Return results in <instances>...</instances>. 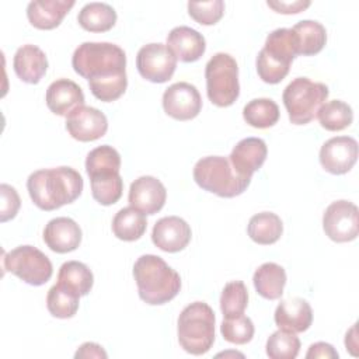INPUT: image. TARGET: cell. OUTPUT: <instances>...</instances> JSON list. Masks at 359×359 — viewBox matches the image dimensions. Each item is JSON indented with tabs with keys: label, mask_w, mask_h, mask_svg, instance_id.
<instances>
[{
	"label": "cell",
	"mask_w": 359,
	"mask_h": 359,
	"mask_svg": "<svg viewBox=\"0 0 359 359\" xmlns=\"http://www.w3.org/2000/svg\"><path fill=\"white\" fill-rule=\"evenodd\" d=\"M43 241L55 252L74 251L81 243V229L70 217H55L43 229Z\"/></svg>",
	"instance_id": "d6986e66"
},
{
	"label": "cell",
	"mask_w": 359,
	"mask_h": 359,
	"mask_svg": "<svg viewBox=\"0 0 359 359\" xmlns=\"http://www.w3.org/2000/svg\"><path fill=\"white\" fill-rule=\"evenodd\" d=\"M90 181H91L93 198L100 205H104V206L114 205L122 196L123 181L119 172L95 175V177H91Z\"/></svg>",
	"instance_id": "d6a6232c"
},
{
	"label": "cell",
	"mask_w": 359,
	"mask_h": 359,
	"mask_svg": "<svg viewBox=\"0 0 359 359\" xmlns=\"http://www.w3.org/2000/svg\"><path fill=\"white\" fill-rule=\"evenodd\" d=\"M3 266L22 282L32 286L46 283L53 273L50 259L32 245H20L4 254Z\"/></svg>",
	"instance_id": "9c48e42d"
},
{
	"label": "cell",
	"mask_w": 359,
	"mask_h": 359,
	"mask_svg": "<svg viewBox=\"0 0 359 359\" xmlns=\"http://www.w3.org/2000/svg\"><path fill=\"white\" fill-rule=\"evenodd\" d=\"M266 143L259 137H245L231 150L229 161L233 170L245 178H251L266 160Z\"/></svg>",
	"instance_id": "e0dca14e"
},
{
	"label": "cell",
	"mask_w": 359,
	"mask_h": 359,
	"mask_svg": "<svg viewBox=\"0 0 359 359\" xmlns=\"http://www.w3.org/2000/svg\"><path fill=\"white\" fill-rule=\"evenodd\" d=\"M283 231L280 217L272 212H261L254 215L247 226V233L252 241L262 245L276 243Z\"/></svg>",
	"instance_id": "83f0119b"
},
{
	"label": "cell",
	"mask_w": 359,
	"mask_h": 359,
	"mask_svg": "<svg viewBox=\"0 0 359 359\" xmlns=\"http://www.w3.org/2000/svg\"><path fill=\"white\" fill-rule=\"evenodd\" d=\"M0 195H1V206H0V222L4 223L13 217H15L21 201L18 196V192L14 187L8 184L0 185Z\"/></svg>",
	"instance_id": "f35d334b"
},
{
	"label": "cell",
	"mask_w": 359,
	"mask_h": 359,
	"mask_svg": "<svg viewBox=\"0 0 359 359\" xmlns=\"http://www.w3.org/2000/svg\"><path fill=\"white\" fill-rule=\"evenodd\" d=\"M73 6L74 0H34L27 6V17L38 29H53Z\"/></svg>",
	"instance_id": "603a6c76"
},
{
	"label": "cell",
	"mask_w": 359,
	"mask_h": 359,
	"mask_svg": "<svg viewBox=\"0 0 359 359\" xmlns=\"http://www.w3.org/2000/svg\"><path fill=\"white\" fill-rule=\"evenodd\" d=\"M297 55V42L292 28H278L268 34L264 48L257 56V73L268 84L282 81Z\"/></svg>",
	"instance_id": "277c9868"
},
{
	"label": "cell",
	"mask_w": 359,
	"mask_h": 359,
	"mask_svg": "<svg viewBox=\"0 0 359 359\" xmlns=\"http://www.w3.org/2000/svg\"><path fill=\"white\" fill-rule=\"evenodd\" d=\"M83 185L80 172L66 165L34 171L27 180L29 198L48 212L74 202L81 195Z\"/></svg>",
	"instance_id": "7a4b0ae2"
},
{
	"label": "cell",
	"mask_w": 359,
	"mask_h": 359,
	"mask_svg": "<svg viewBox=\"0 0 359 359\" xmlns=\"http://www.w3.org/2000/svg\"><path fill=\"white\" fill-rule=\"evenodd\" d=\"M94 283V276L90 268L79 261L65 262L57 273V285L73 292L79 297L88 294Z\"/></svg>",
	"instance_id": "d4e9b609"
},
{
	"label": "cell",
	"mask_w": 359,
	"mask_h": 359,
	"mask_svg": "<svg viewBox=\"0 0 359 359\" xmlns=\"http://www.w3.org/2000/svg\"><path fill=\"white\" fill-rule=\"evenodd\" d=\"M133 276L139 297L151 306L168 303L181 289L180 273L158 255L139 257L133 265Z\"/></svg>",
	"instance_id": "3957f363"
},
{
	"label": "cell",
	"mask_w": 359,
	"mask_h": 359,
	"mask_svg": "<svg viewBox=\"0 0 359 359\" xmlns=\"http://www.w3.org/2000/svg\"><path fill=\"white\" fill-rule=\"evenodd\" d=\"M206 94L212 104L230 107L240 95L238 66L236 59L224 52L213 55L205 66Z\"/></svg>",
	"instance_id": "ba28073f"
},
{
	"label": "cell",
	"mask_w": 359,
	"mask_h": 359,
	"mask_svg": "<svg viewBox=\"0 0 359 359\" xmlns=\"http://www.w3.org/2000/svg\"><path fill=\"white\" fill-rule=\"evenodd\" d=\"M252 282L259 296L268 300H276L283 293V287L286 285V272L275 262H265L254 272Z\"/></svg>",
	"instance_id": "cb8c5ba5"
},
{
	"label": "cell",
	"mask_w": 359,
	"mask_h": 359,
	"mask_svg": "<svg viewBox=\"0 0 359 359\" xmlns=\"http://www.w3.org/2000/svg\"><path fill=\"white\" fill-rule=\"evenodd\" d=\"M220 332L227 342L244 345L254 337V324L251 318L244 314L224 317L220 325Z\"/></svg>",
	"instance_id": "8d00e7d4"
},
{
	"label": "cell",
	"mask_w": 359,
	"mask_h": 359,
	"mask_svg": "<svg viewBox=\"0 0 359 359\" xmlns=\"http://www.w3.org/2000/svg\"><path fill=\"white\" fill-rule=\"evenodd\" d=\"M146 227L147 222L144 213L133 206L121 209L112 220L114 234L123 241L139 240L144 234Z\"/></svg>",
	"instance_id": "f1b7e54d"
},
{
	"label": "cell",
	"mask_w": 359,
	"mask_h": 359,
	"mask_svg": "<svg viewBox=\"0 0 359 359\" xmlns=\"http://www.w3.org/2000/svg\"><path fill=\"white\" fill-rule=\"evenodd\" d=\"M273 318L279 330L303 332L309 330L313 323V310L304 299L292 297L287 300H282L278 304Z\"/></svg>",
	"instance_id": "ffe728a7"
},
{
	"label": "cell",
	"mask_w": 359,
	"mask_h": 359,
	"mask_svg": "<svg viewBox=\"0 0 359 359\" xmlns=\"http://www.w3.org/2000/svg\"><path fill=\"white\" fill-rule=\"evenodd\" d=\"M358 160V142L351 136L328 139L320 149V163L334 175L348 172Z\"/></svg>",
	"instance_id": "4fadbf2b"
},
{
	"label": "cell",
	"mask_w": 359,
	"mask_h": 359,
	"mask_svg": "<svg viewBox=\"0 0 359 359\" xmlns=\"http://www.w3.org/2000/svg\"><path fill=\"white\" fill-rule=\"evenodd\" d=\"M167 198L165 187L160 180L151 175H143L135 180L129 188V203L135 209L154 215L163 209Z\"/></svg>",
	"instance_id": "9a60e30c"
},
{
	"label": "cell",
	"mask_w": 359,
	"mask_h": 359,
	"mask_svg": "<svg viewBox=\"0 0 359 359\" xmlns=\"http://www.w3.org/2000/svg\"><path fill=\"white\" fill-rule=\"evenodd\" d=\"M191 227L189 224L178 216L161 217L156 222L151 240L156 247L165 252H178L184 250L191 241Z\"/></svg>",
	"instance_id": "2e32d148"
},
{
	"label": "cell",
	"mask_w": 359,
	"mask_h": 359,
	"mask_svg": "<svg viewBox=\"0 0 359 359\" xmlns=\"http://www.w3.org/2000/svg\"><path fill=\"white\" fill-rule=\"evenodd\" d=\"M81 28L90 32L109 31L116 22V11L107 3H87L81 7L77 15Z\"/></svg>",
	"instance_id": "484cf974"
},
{
	"label": "cell",
	"mask_w": 359,
	"mask_h": 359,
	"mask_svg": "<svg viewBox=\"0 0 359 359\" xmlns=\"http://www.w3.org/2000/svg\"><path fill=\"white\" fill-rule=\"evenodd\" d=\"M167 46L181 62H196L206 50V41L196 29L180 25L170 31L167 36Z\"/></svg>",
	"instance_id": "44dd1931"
},
{
	"label": "cell",
	"mask_w": 359,
	"mask_h": 359,
	"mask_svg": "<svg viewBox=\"0 0 359 359\" xmlns=\"http://www.w3.org/2000/svg\"><path fill=\"white\" fill-rule=\"evenodd\" d=\"M292 31L294 32L297 42V55L311 56L318 53L325 42L327 32L323 24L313 20H303L293 25Z\"/></svg>",
	"instance_id": "4316f807"
},
{
	"label": "cell",
	"mask_w": 359,
	"mask_h": 359,
	"mask_svg": "<svg viewBox=\"0 0 359 359\" xmlns=\"http://www.w3.org/2000/svg\"><path fill=\"white\" fill-rule=\"evenodd\" d=\"M300 351L296 332L278 330L266 341V355L271 359H294Z\"/></svg>",
	"instance_id": "e575fe53"
},
{
	"label": "cell",
	"mask_w": 359,
	"mask_h": 359,
	"mask_svg": "<svg viewBox=\"0 0 359 359\" xmlns=\"http://www.w3.org/2000/svg\"><path fill=\"white\" fill-rule=\"evenodd\" d=\"M192 174L202 189L220 198H234L243 194L251 182V178L238 175L229 158L222 156H208L198 160Z\"/></svg>",
	"instance_id": "8992f818"
},
{
	"label": "cell",
	"mask_w": 359,
	"mask_h": 359,
	"mask_svg": "<svg viewBox=\"0 0 359 359\" xmlns=\"http://www.w3.org/2000/svg\"><path fill=\"white\" fill-rule=\"evenodd\" d=\"M79 296L60 285H53L46 296V307L53 317L70 318L79 310Z\"/></svg>",
	"instance_id": "836d02e7"
},
{
	"label": "cell",
	"mask_w": 359,
	"mask_h": 359,
	"mask_svg": "<svg viewBox=\"0 0 359 359\" xmlns=\"http://www.w3.org/2000/svg\"><path fill=\"white\" fill-rule=\"evenodd\" d=\"M66 129L79 142H93L107 133L108 121L100 109L83 105L66 118Z\"/></svg>",
	"instance_id": "5bb4252c"
},
{
	"label": "cell",
	"mask_w": 359,
	"mask_h": 359,
	"mask_svg": "<svg viewBox=\"0 0 359 359\" xmlns=\"http://www.w3.org/2000/svg\"><path fill=\"white\" fill-rule=\"evenodd\" d=\"M177 56L164 43H147L136 56V67L140 76L151 83L168 81L177 67Z\"/></svg>",
	"instance_id": "30bf717a"
},
{
	"label": "cell",
	"mask_w": 359,
	"mask_h": 359,
	"mask_svg": "<svg viewBox=\"0 0 359 359\" xmlns=\"http://www.w3.org/2000/svg\"><path fill=\"white\" fill-rule=\"evenodd\" d=\"M323 229L335 243H348L358 237V206L349 201H335L324 212Z\"/></svg>",
	"instance_id": "8fae6325"
},
{
	"label": "cell",
	"mask_w": 359,
	"mask_h": 359,
	"mask_svg": "<svg viewBox=\"0 0 359 359\" xmlns=\"http://www.w3.org/2000/svg\"><path fill=\"white\" fill-rule=\"evenodd\" d=\"M345 345H346V349H349L351 352H352L353 348L358 346V344H356V324L346 332Z\"/></svg>",
	"instance_id": "7bdbcfd3"
},
{
	"label": "cell",
	"mask_w": 359,
	"mask_h": 359,
	"mask_svg": "<svg viewBox=\"0 0 359 359\" xmlns=\"http://www.w3.org/2000/svg\"><path fill=\"white\" fill-rule=\"evenodd\" d=\"M306 358L307 359H311V358H332V359H337L338 352L334 349L332 345H330L327 342H316L309 348V351L306 353Z\"/></svg>",
	"instance_id": "60d3db41"
},
{
	"label": "cell",
	"mask_w": 359,
	"mask_h": 359,
	"mask_svg": "<svg viewBox=\"0 0 359 359\" xmlns=\"http://www.w3.org/2000/svg\"><path fill=\"white\" fill-rule=\"evenodd\" d=\"M72 66L88 80L93 95L100 101H115L128 87L126 55L115 43L83 42L73 53Z\"/></svg>",
	"instance_id": "6da1fadb"
},
{
	"label": "cell",
	"mask_w": 359,
	"mask_h": 359,
	"mask_svg": "<svg viewBox=\"0 0 359 359\" xmlns=\"http://www.w3.org/2000/svg\"><path fill=\"white\" fill-rule=\"evenodd\" d=\"M45 100L48 108L53 114L66 118L73 111L84 105V94L81 87L69 79H57L50 83L46 90Z\"/></svg>",
	"instance_id": "ac0fdd59"
},
{
	"label": "cell",
	"mask_w": 359,
	"mask_h": 359,
	"mask_svg": "<svg viewBox=\"0 0 359 359\" xmlns=\"http://www.w3.org/2000/svg\"><path fill=\"white\" fill-rule=\"evenodd\" d=\"M268 7L273 8L276 13H282V14H296L300 13L303 10H306L310 6L309 0H294V1H266Z\"/></svg>",
	"instance_id": "ab89813d"
},
{
	"label": "cell",
	"mask_w": 359,
	"mask_h": 359,
	"mask_svg": "<svg viewBox=\"0 0 359 359\" xmlns=\"http://www.w3.org/2000/svg\"><path fill=\"white\" fill-rule=\"evenodd\" d=\"M328 94L330 90L323 83L311 81L307 77H296L292 80L282 94L289 121L294 125L311 122L328 98Z\"/></svg>",
	"instance_id": "52a82bcc"
},
{
	"label": "cell",
	"mask_w": 359,
	"mask_h": 359,
	"mask_svg": "<svg viewBox=\"0 0 359 359\" xmlns=\"http://www.w3.org/2000/svg\"><path fill=\"white\" fill-rule=\"evenodd\" d=\"M317 118L325 130L338 132L352 123L353 112L346 102L341 100H332L321 105L317 112Z\"/></svg>",
	"instance_id": "1f68e13d"
},
{
	"label": "cell",
	"mask_w": 359,
	"mask_h": 359,
	"mask_svg": "<svg viewBox=\"0 0 359 359\" xmlns=\"http://www.w3.org/2000/svg\"><path fill=\"white\" fill-rule=\"evenodd\" d=\"M215 313L203 302L188 304L178 317V342L191 355L206 353L215 342Z\"/></svg>",
	"instance_id": "5b68a950"
},
{
	"label": "cell",
	"mask_w": 359,
	"mask_h": 359,
	"mask_svg": "<svg viewBox=\"0 0 359 359\" xmlns=\"http://www.w3.org/2000/svg\"><path fill=\"white\" fill-rule=\"evenodd\" d=\"M13 67L18 79L28 84H36L48 70V59L45 52L36 45H22L17 49Z\"/></svg>",
	"instance_id": "7402d4cb"
},
{
	"label": "cell",
	"mask_w": 359,
	"mask_h": 359,
	"mask_svg": "<svg viewBox=\"0 0 359 359\" xmlns=\"http://www.w3.org/2000/svg\"><path fill=\"white\" fill-rule=\"evenodd\" d=\"M279 107L271 98H254L243 108L244 121L258 129L273 126L279 121Z\"/></svg>",
	"instance_id": "f546056e"
},
{
	"label": "cell",
	"mask_w": 359,
	"mask_h": 359,
	"mask_svg": "<svg viewBox=\"0 0 359 359\" xmlns=\"http://www.w3.org/2000/svg\"><path fill=\"white\" fill-rule=\"evenodd\" d=\"M107 352L102 349L101 345L95 342H86L83 344L77 352L74 353V358H107Z\"/></svg>",
	"instance_id": "b9f144b4"
},
{
	"label": "cell",
	"mask_w": 359,
	"mask_h": 359,
	"mask_svg": "<svg viewBox=\"0 0 359 359\" xmlns=\"http://www.w3.org/2000/svg\"><path fill=\"white\" fill-rule=\"evenodd\" d=\"M188 13L196 22L202 25H213L223 17L224 3L222 0L189 1Z\"/></svg>",
	"instance_id": "74e56055"
},
{
	"label": "cell",
	"mask_w": 359,
	"mask_h": 359,
	"mask_svg": "<svg viewBox=\"0 0 359 359\" xmlns=\"http://www.w3.org/2000/svg\"><path fill=\"white\" fill-rule=\"evenodd\" d=\"M121 170V156L119 153L108 144L98 146L93 149L86 158V171L88 177L116 174Z\"/></svg>",
	"instance_id": "4dcf8cb0"
},
{
	"label": "cell",
	"mask_w": 359,
	"mask_h": 359,
	"mask_svg": "<svg viewBox=\"0 0 359 359\" xmlns=\"http://www.w3.org/2000/svg\"><path fill=\"white\" fill-rule=\"evenodd\" d=\"M163 108L167 115L177 121H189L201 112L202 98L194 84L174 83L163 94Z\"/></svg>",
	"instance_id": "7c38bea8"
},
{
	"label": "cell",
	"mask_w": 359,
	"mask_h": 359,
	"mask_svg": "<svg viewBox=\"0 0 359 359\" xmlns=\"http://www.w3.org/2000/svg\"><path fill=\"white\" fill-rule=\"evenodd\" d=\"M248 304V292L241 280L229 282L220 296V310L224 317L243 314Z\"/></svg>",
	"instance_id": "d590c367"
}]
</instances>
